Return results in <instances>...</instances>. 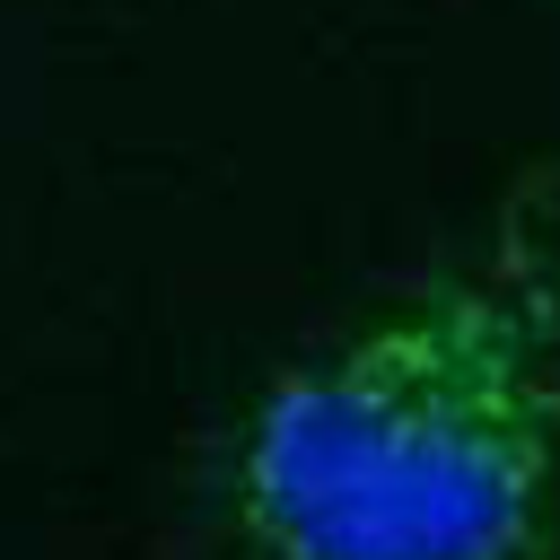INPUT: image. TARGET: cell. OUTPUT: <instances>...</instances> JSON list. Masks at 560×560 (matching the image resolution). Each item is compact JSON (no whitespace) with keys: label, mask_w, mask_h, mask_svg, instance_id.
<instances>
[{"label":"cell","mask_w":560,"mask_h":560,"mask_svg":"<svg viewBox=\"0 0 560 560\" xmlns=\"http://www.w3.org/2000/svg\"><path fill=\"white\" fill-rule=\"evenodd\" d=\"M254 560H551L560 210L481 245L271 376L228 455Z\"/></svg>","instance_id":"6da1fadb"}]
</instances>
